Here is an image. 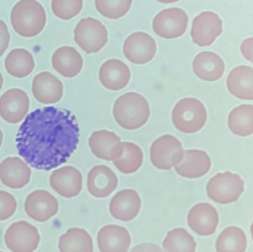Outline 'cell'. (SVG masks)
<instances>
[{"instance_id": "obj_12", "label": "cell", "mask_w": 253, "mask_h": 252, "mask_svg": "<svg viewBox=\"0 0 253 252\" xmlns=\"http://www.w3.org/2000/svg\"><path fill=\"white\" fill-rule=\"evenodd\" d=\"M157 45L154 38L147 33L130 34L123 44V53L129 62L135 65H144L154 58Z\"/></svg>"}, {"instance_id": "obj_22", "label": "cell", "mask_w": 253, "mask_h": 252, "mask_svg": "<svg viewBox=\"0 0 253 252\" xmlns=\"http://www.w3.org/2000/svg\"><path fill=\"white\" fill-rule=\"evenodd\" d=\"M211 157L205 151L200 149L184 150L181 162L174 167L178 176L187 179H196L203 177L211 169Z\"/></svg>"}, {"instance_id": "obj_14", "label": "cell", "mask_w": 253, "mask_h": 252, "mask_svg": "<svg viewBox=\"0 0 253 252\" xmlns=\"http://www.w3.org/2000/svg\"><path fill=\"white\" fill-rule=\"evenodd\" d=\"M49 183L56 193L71 199L78 196L83 190V175L76 167L66 166L53 171Z\"/></svg>"}, {"instance_id": "obj_24", "label": "cell", "mask_w": 253, "mask_h": 252, "mask_svg": "<svg viewBox=\"0 0 253 252\" xmlns=\"http://www.w3.org/2000/svg\"><path fill=\"white\" fill-rule=\"evenodd\" d=\"M51 62L53 69L58 73L65 78H74L83 70L84 60L77 49L71 46H62L55 50Z\"/></svg>"}, {"instance_id": "obj_31", "label": "cell", "mask_w": 253, "mask_h": 252, "mask_svg": "<svg viewBox=\"0 0 253 252\" xmlns=\"http://www.w3.org/2000/svg\"><path fill=\"white\" fill-rule=\"evenodd\" d=\"M248 247L246 234L237 226H230L222 231L215 242L218 252L246 251Z\"/></svg>"}, {"instance_id": "obj_4", "label": "cell", "mask_w": 253, "mask_h": 252, "mask_svg": "<svg viewBox=\"0 0 253 252\" xmlns=\"http://www.w3.org/2000/svg\"><path fill=\"white\" fill-rule=\"evenodd\" d=\"M172 122L174 127L185 134L200 131L208 119L205 105L199 99L185 98L177 102L172 110Z\"/></svg>"}, {"instance_id": "obj_27", "label": "cell", "mask_w": 253, "mask_h": 252, "mask_svg": "<svg viewBox=\"0 0 253 252\" xmlns=\"http://www.w3.org/2000/svg\"><path fill=\"white\" fill-rule=\"evenodd\" d=\"M35 65L31 52L23 48L13 49L4 60V68L7 73L17 78L28 76L34 71Z\"/></svg>"}, {"instance_id": "obj_2", "label": "cell", "mask_w": 253, "mask_h": 252, "mask_svg": "<svg viewBox=\"0 0 253 252\" xmlns=\"http://www.w3.org/2000/svg\"><path fill=\"white\" fill-rule=\"evenodd\" d=\"M113 114L114 119L122 128L138 130L146 124L150 118V105L142 95L129 92L116 100Z\"/></svg>"}, {"instance_id": "obj_3", "label": "cell", "mask_w": 253, "mask_h": 252, "mask_svg": "<svg viewBox=\"0 0 253 252\" xmlns=\"http://www.w3.org/2000/svg\"><path fill=\"white\" fill-rule=\"evenodd\" d=\"M47 22L45 10L41 3L34 0L19 1L10 13V23L15 32L24 38L40 35Z\"/></svg>"}, {"instance_id": "obj_29", "label": "cell", "mask_w": 253, "mask_h": 252, "mask_svg": "<svg viewBox=\"0 0 253 252\" xmlns=\"http://www.w3.org/2000/svg\"><path fill=\"white\" fill-rule=\"evenodd\" d=\"M59 250L62 252H86L94 250L93 239L85 229L71 228L59 238Z\"/></svg>"}, {"instance_id": "obj_17", "label": "cell", "mask_w": 253, "mask_h": 252, "mask_svg": "<svg viewBox=\"0 0 253 252\" xmlns=\"http://www.w3.org/2000/svg\"><path fill=\"white\" fill-rule=\"evenodd\" d=\"M31 168L19 157H7L0 163V181L12 189H20L31 181Z\"/></svg>"}, {"instance_id": "obj_34", "label": "cell", "mask_w": 253, "mask_h": 252, "mask_svg": "<svg viewBox=\"0 0 253 252\" xmlns=\"http://www.w3.org/2000/svg\"><path fill=\"white\" fill-rule=\"evenodd\" d=\"M83 1H62L53 0L51 1V9L53 14L62 20H71L73 18L80 14L83 10Z\"/></svg>"}, {"instance_id": "obj_18", "label": "cell", "mask_w": 253, "mask_h": 252, "mask_svg": "<svg viewBox=\"0 0 253 252\" xmlns=\"http://www.w3.org/2000/svg\"><path fill=\"white\" fill-rule=\"evenodd\" d=\"M141 199L139 194L134 189H123L117 192L110 202L111 216L116 220L129 222L139 214Z\"/></svg>"}, {"instance_id": "obj_10", "label": "cell", "mask_w": 253, "mask_h": 252, "mask_svg": "<svg viewBox=\"0 0 253 252\" xmlns=\"http://www.w3.org/2000/svg\"><path fill=\"white\" fill-rule=\"evenodd\" d=\"M59 201L51 193L38 189L27 196L25 211L27 216L37 223H45L59 212Z\"/></svg>"}, {"instance_id": "obj_40", "label": "cell", "mask_w": 253, "mask_h": 252, "mask_svg": "<svg viewBox=\"0 0 253 252\" xmlns=\"http://www.w3.org/2000/svg\"><path fill=\"white\" fill-rule=\"evenodd\" d=\"M3 137H4V135H3L2 130L0 129V148H1V145H2Z\"/></svg>"}, {"instance_id": "obj_41", "label": "cell", "mask_w": 253, "mask_h": 252, "mask_svg": "<svg viewBox=\"0 0 253 252\" xmlns=\"http://www.w3.org/2000/svg\"><path fill=\"white\" fill-rule=\"evenodd\" d=\"M251 235H252V238L253 240V222L252 225H251Z\"/></svg>"}, {"instance_id": "obj_19", "label": "cell", "mask_w": 253, "mask_h": 252, "mask_svg": "<svg viewBox=\"0 0 253 252\" xmlns=\"http://www.w3.org/2000/svg\"><path fill=\"white\" fill-rule=\"evenodd\" d=\"M111 161L116 168L126 175L136 173L144 162V154L136 144L129 142H120L111 154Z\"/></svg>"}, {"instance_id": "obj_26", "label": "cell", "mask_w": 253, "mask_h": 252, "mask_svg": "<svg viewBox=\"0 0 253 252\" xmlns=\"http://www.w3.org/2000/svg\"><path fill=\"white\" fill-rule=\"evenodd\" d=\"M229 92L243 100H253V68L242 65L232 70L227 78Z\"/></svg>"}, {"instance_id": "obj_16", "label": "cell", "mask_w": 253, "mask_h": 252, "mask_svg": "<svg viewBox=\"0 0 253 252\" xmlns=\"http://www.w3.org/2000/svg\"><path fill=\"white\" fill-rule=\"evenodd\" d=\"M31 91L37 102L43 105H53L62 99L63 84L56 75L48 71H44L34 77Z\"/></svg>"}, {"instance_id": "obj_5", "label": "cell", "mask_w": 253, "mask_h": 252, "mask_svg": "<svg viewBox=\"0 0 253 252\" xmlns=\"http://www.w3.org/2000/svg\"><path fill=\"white\" fill-rule=\"evenodd\" d=\"M208 198L219 204L236 202L245 191V181L238 174L218 173L207 184Z\"/></svg>"}, {"instance_id": "obj_7", "label": "cell", "mask_w": 253, "mask_h": 252, "mask_svg": "<svg viewBox=\"0 0 253 252\" xmlns=\"http://www.w3.org/2000/svg\"><path fill=\"white\" fill-rule=\"evenodd\" d=\"M184 153L182 144L176 137L164 135L152 144L150 159L153 167L168 171L180 164Z\"/></svg>"}, {"instance_id": "obj_21", "label": "cell", "mask_w": 253, "mask_h": 252, "mask_svg": "<svg viewBox=\"0 0 253 252\" xmlns=\"http://www.w3.org/2000/svg\"><path fill=\"white\" fill-rule=\"evenodd\" d=\"M130 78L129 67L120 59H109L99 68V79L101 84L111 91H119L126 88Z\"/></svg>"}, {"instance_id": "obj_28", "label": "cell", "mask_w": 253, "mask_h": 252, "mask_svg": "<svg viewBox=\"0 0 253 252\" xmlns=\"http://www.w3.org/2000/svg\"><path fill=\"white\" fill-rule=\"evenodd\" d=\"M121 142L120 136L106 130L93 132L88 139L92 153L101 160L111 161V154L115 146Z\"/></svg>"}, {"instance_id": "obj_38", "label": "cell", "mask_w": 253, "mask_h": 252, "mask_svg": "<svg viewBox=\"0 0 253 252\" xmlns=\"http://www.w3.org/2000/svg\"><path fill=\"white\" fill-rule=\"evenodd\" d=\"M132 252H160L162 251L160 247L155 244H144L136 246L131 250Z\"/></svg>"}, {"instance_id": "obj_39", "label": "cell", "mask_w": 253, "mask_h": 252, "mask_svg": "<svg viewBox=\"0 0 253 252\" xmlns=\"http://www.w3.org/2000/svg\"><path fill=\"white\" fill-rule=\"evenodd\" d=\"M3 84H4V78H3L2 74L0 72V90L2 88Z\"/></svg>"}, {"instance_id": "obj_33", "label": "cell", "mask_w": 253, "mask_h": 252, "mask_svg": "<svg viewBox=\"0 0 253 252\" xmlns=\"http://www.w3.org/2000/svg\"><path fill=\"white\" fill-rule=\"evenodd\" d=\"M132 0L105 1L96 0L95 6L102 16L110 19H118L126 16L132 5Z\"/></svg>"}, {"instance_id": "obj_6", "label": "cell", "mask_w": 253, "mask_h": 252, "mask_svg": "<svg viewBox=\"0 0 253 252\" xmlns=\"http://www.w3.org/2000/svg\"><path fill=\"white\" fill-rule=\"evenodd\" d=\"M74 41L87 54L98 53L108 43V30L98 19L83 18L74 29Z\"/></svg>"}, {"instance_id": "obj_25", "label": "cell", "mask_w": 253, "mask_h": 252, "mask_svg": "<svg viewBox=\"0 0 253 252\" xmlns=\"http://www.w3.org/2000/svg\"><path fill=\"white\" fill-rule=\"evenodd\" d=\"M193 70L195 75L200 79L215 81L222 77L225 71V64L213 52H201L193 59Z\"/></svg>"}, {"instance_id": "obj_36", "label": "cell", "mask_w": 253, "mask_h": 252, "mask_svg": "<svg viewBox=\"0 0 253 252\" xmlns=\"http://www.w3.org/2000/svg\"><path fill=\"white\" fill-rule=\"evenodd\" d=\"M10 35L4 21L0 19V57L4 54L10 44Z\"/></svg>"}, {"instance_id": "obj_8", "label": "cell", "mask_w": 253, "mask_h": 252, "mask_svg": "<svg viewBox=\"0 0 253 252\" xmlns=\"http://www.w3.org/2000/svg\"><path fill=\"white\" fill-rule=\"evenodd\" d=\"M188 21V16L183 9L169 7L156 14L152 25L156 35L166 39H172L185 34Z\"/></svg>"}, {"instance_id": "obj_13", "label": "cell", "mask_w": 253, "mask_h": 252, "mask_svg": "<svg viewBox=\"0 0 253 252\" xmlns=\"http://www.w3.org/2000/svg\"><path fill=\"white\" fill-rule=\"evenodd\" d=\"M222 20L212 11H205L194 18L192 24L191 37L200 47L212 44L222 33Z\"/></svg>"}, {"instance_id": "obj_23", "label": "cell", "mask_w": 253, "mask_h": 252, "mask_svg": "<svg viewBox=\"0 0 253 252\" xmlns=\"http://www.w3.org/2000/svg\"><path fill=\"white\" fill-rule=\"evenodd\" d=\"M131 242L127 229L119 225H107L98 232V248L102 252L129 251Z\"/></svg>"}, {"instance_id": "obj_30", "label": "cell", "mask_w": 253, "mask_h": 252, "mask_svg": "<svg viewBox=\"0 0 253 252\" xmlns=\"http://www.w3.org/2000/svg\"><path fill=\"white\" fill-rule=\"evenodd\" d=\"M228 127L233 134L247 137L253 134V105H242L229 114Z\"/></svg>"}, {"instance_id": "obj_9", "label": "cell", "mask_w": 253, "mask_h": 252, "mask_svg": "<svg viewBox=\"0 0 253 252\" xmlns=\"http://www.w3.org/2000/svg\"><path fill=\"white\" fill-rule=\"evenodd\" d=\"M40 235L37 227L25 221L15 222L9 226L4 234V243L13 252H32L38 249Z\"/></svg>"}, {"instance_id": "obj_37", "label": "cell", "mask_w": 253, "mask_h": 252, "mask_svg": "<svg viewBox=\"0 0 253 252\" xmlns=\"http://www.w3.org/2000/svg\"><path fill=\"white\" fill-rule=\"evenodd\" d=\"M241 51L244 57L253 64V37L247 38L242 42Z\"/></svg>"}, {"instance_id": "obj_20", "label": "cell", "mask_w": 253, "mask_h": 252, "mask_svg": "<svg viewBox=\"0 0 253 252\" xmlns=\"http://www.w3.org/2000/svg\"><path fill=\"white\" fill-rule=\"evenodd\" d=\"M118 183L117 175L105 165L96 166L87 174V191L93 198H108L117 189Z\"/></svg>"}, {"instance_id": "obj_15", "label": "cell", "mask_w": 253, "mask_h": 252, "mask_svg": "<svg viewBox=\"0 0 253 252\" xmlns=\"http://www.w3.org/2000/svg\"><path fill=\"white\" fill-rule=\"evenodd\" d=\"M219 223L216 209L208 203L195 205L187 215V224L199 236H211L215 233Z\"/></svg>"}, {"instance_id": "obj_11", "label": "cell", "mask_w": 253, "mask_h": 252, "mask_svg": "<svg viewBox=\"0 0 253 252\" xmlns=\"http://www.w3.org/2000/svg\"><path fill=\"white\" fill-rule=\"evenodd\" d=\"M29 109V97L22 89H10L0 97V117L8 124L23 121Z\"/></svg>"}, {"instance_id": "obj_32", "label": "cell", "mask_w": 253, "mask_h": 252, "mask_svg": "<svg viewBox=\"0 0 253 252\" xmlns=\"http://www.w3.org/2000/svg\"><path fill=\"white\" fill-rule=\"evenodd\" d=\"M166 252H196L197 244L194 238L183 228H175L167 234L162 244Z\"/></svg>"}, {"instance_id": "obj_1", "label": "cell", "mask_w": 253, "mask_h": 252, "mask_svg": "<svg viewBox=\"0 0 253 252\" xmlns=\"http://www.w3.org/2000/svg\"><path fill=\"white\" fill-rule=\"evenodd\" d=\"M80 137V127L71 111L45 107L25 117L16 134V149L32 168L50 171L68 161Z\"/></svg>"}, {"instance_id": "obj_35", "label": "cell", "mask_w": 253, "mask_h": 252, "mask_svg": "<svg viewBox=\"0 0 253 252\" xmlns=\"http://www.w3.org/2000/svg\"><path fill=\"white\" fill-rule=\"evenodd\" d=\"M17 210V201L11 194L0 190V221L10 219Z\"/></svg>"}]
</instances>
